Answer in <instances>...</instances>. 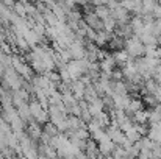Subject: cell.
<instances>
[{
	"label": "cell",
	"instance_id": "cell-1",
	"mask_svg": "<svg viewBox=\"0 0 161 159\" xmlns=\"http://www.w3.org/2000/svg\"><path fill=\"white\" fill-rule=\"evenodd\" d=\"M124 49L130 53L131 58H139L146 55V45L142 44V41L139 39L138 34H131L128 38H125V45Z\"/></svg>",
	"mask_w": 161,
	"mask_h": 159
},
{
	"label": "cell",
	"instance_id": "cell-2",
	"mask_svg": "<svg viewBox=\"0 0 161 159\" xmlns=\"http://www.w3.org/2000/svg\"><path fill=\"white\" fill-rule=\"evenodd\" d=\"M111 16L116 19L117 25L128 24V22H130V19H131V13H130L128 9H125L122 5H119V6L113 8V9H111Z\"/></svg>",
	"mask_w": 161,
	"mask_h": 159
},
{
	"label": "cell",
	"instance_id": "cell-3",
	"mask_svg": "<svg viewBox=\"0 0 161 159\" xmlns=\"http://www.w3.org/2000/svg\"><path fill=\"white\" fill-rule=\"evenodd\" d=\"M25 131H27V134H28L31 139H35V140L39 142V139H41V136H42V125L33 119V120L27 122Z\"/></svg>",
	"mask_w": 161,
	"mask_h": 159
},
{
	"label": "cell",
	"instance_id": "cell-4",
	"mask_svg": "<svg viewBox=\"0 0 161 159\" xmlns=\"http://www.w3.org/2000/svg\"><path fill=\"white\" fill-rule=\"evenodd\" d=\"M83 19H85V22L91 27V28H94V30H103V20L94 13V9L92 11H88V13H85L83 14Z\"/></svg>",
	"mask_w": 161,
	"mask_h": 159
},
{
	"label": "cell",
	"instance_id": "cell-5",
	"mask_svg": "<svg viewBox=\"0 0 161 159\" xmlns=\"http://www.w3.org/2000/svg\"><path fill=\"white\" fill-rule=\"evenodd\" d=\"M99 62H100V72L107 73V75H109V77H111L113 70L117 67V62H116L114 56H113V55H109V53H107V55H105V58H103V59H100Z\"/></svg>",
	"mask_w": 161,
	"mask_h": 159
},
{
	"label": "cell",
	"instance_id": "cell-6",
	"mask_svg": "<svg viewBox=\"0 0 161 159\" xmlns=\"http://www.w3.org/2000/svg\"><path fill=\"white\" fill-rule=\"evenodd\" d=\"M69 52H70L74 59H81V58L86 56V44L78 42V41H74L69 45Z\"/></svg>",
	"mask_w": 161,
	"mask_h": 159
},
{
	"label": "cell",
	"instance_id": "cell-7",
	"mask_svg": "<svg viewBox=\"0 0 161 159\" xmlns=\"http://www.w3.org/2000/svg\"><path fill=\"white\" fill-rule=\"evenodd\" d=\"M70 91L75 95L77 100H83L85 98V91H86V84L81 80H74L70 81Z\"/></svg>",
	"mask_w": 161,
	"mask_h": 159
},
{
	"label": "cell",
	"instance_id": "cell-8",
	"mask_svg": "<svg viewBox=\"0 0 161 159\" xmlns=\"http://www.w3.org/2000/svg\"><path fill=\"white\" fill-rule=\"evenodd\" d=\"M86 158H100V151H99V142L94 140L92 137H89L86 140V148H85Z\"/></svg>",
	"mask_w": 161,
	"mask_h": 159
},
{
	"label": "cell",
	"instance_id": "cell-9",
	"mask_svg": "<svg viewBox=\"0 0 161 159\" xmlns=\"http://www.w3.org/2000/svg\"><path fill=\"white\" fill-rule=\"evenodd\" d=\"M113 56H114V59H116V62H117L119 67H124L127 62H130L131 59H135V58L130 56V53L127 52L125 49H117V50H114Z\"/></svg>",
	"mask_w": 161,
	"mask_h": 159
},
{
	"label": "cell",
	"instance_id": "cell-10",
	"mask_svg": "<svg viewBox=\"0 0 161 159\" xmlns=\"http://www.w3.org/2000/svg\"><path fill=\"white\" fill-rule=\"evenodd\" d=\"M144 108H146L144 100H142V98H138V95H133V97H131V102H130V103H128V106L125 108V111L128 112V115H133L136 111L144 109Z\"/></svg>",
	"mask_w": 161,
	"mask_h": 159
},
{
	"label": "cell",
	"instance_id": "cell-11",
	"mask_svg": "<svg viewBox=\"0 0 161 159\" xmlns=\"http://www.w3.org/2000/svg\"><path fill=\"white\" fill-rule=\"evenodd\" d=\"M111 36H113V33H108V31H105V30H99V31H97V34H96L94 44H96V45H99V47H105V45H108V42H109Z\"/></svg>",
	"mask_w": 161,
	"mask_h": 159
},
{
	"label": "cell",
	"instance_id": "cell-12",
	"mask_svg": "<svg viewBox=\"0 0 161 159\" xmlns=\"http://www.w3.org/2000/svg\"><path fill=\"white\" fill-rule=\"evenodd\" d=\"M144 20L141 16H131L130 19V25H131V30H133V34H141L142 33V28H144Z\"/></svg>",
	"mask_w": 161,
	"mask_h": 159
},
{
	"label": "cell",
	"instance_id": "cell-13",
	"mask_svg": "<svg viewBox=\"0 0 161 159\" xmlns=\"http://www.w3.org/2000/svg\"><path fill=\"white\" fill-rule=\"evenodd\" d=\"M114 148H116V144L111 139L103 140V142H99V151H100L102 156H111V153H113Z\"/></svg>",
	"mask_w": 161,
	"mask_h": 159
},
{
	"label": "cell",
	"instance_id": "cell-14",
	"mask_svg": "<svg viewBox=\"0 0 161 159\" xmlns=\"http://www.w3.org/2000/svg\"><path fill=\"white\" fill-rule=\"evenodd\" d=\"M17 114H19V117H20L24 122L33 120V115H31V111H30V105H28V103H24V105L17 106Z\"/></svg>",
	"mask_w": 161,
	"mask_h": 159
},
{
	"label": "cell",
	"instance_id": "cell-15",
	"mask_svg": "<svg viewBox=\"0 0 161 159\" xmlns=\"http://www.w3.org/2000/svg\"><path fill=\"white\" fill-rule=\"evenodd\" d=\"M138 36L144 45H158V36H155L153 33H141Z\"/></svg>",
	"mask_w": 161,
	"mask_h": 159
},
{
	"label": "cell",
	"instance_id": "cell-16",
	"mask_svg": "<svg viewBox=\"0 0 161 159\" xmlns=\"http://www.w3.org/2000/svg\"><path fill=\"white\" fill-rule=\"evenodd\" d=\"M133 122H139V123H149V109H139L131 115Z\"/></svg>",
	"mask_w": 161,
	"mask_h": 159
},
{
	"label": "cell",
	"instance_id": "cell-17",
	"mask_svg": "<svg viewBox=\"0 0 161 159\" xmlns=\"http://www.w3.org/2000/svg\"><path fill=\"white\" fill-rule=\"evenodd\" d=\"M152 122H161V105L149 108V123Z\"/></svg>",
	"mask_w": 161,
	"mask_h": 159
},
{
	"label": "cell",
	"instance_id": "cell-18",
	"mask_svg": "<svg viewBox=\"0 0 161 159\" xmlns=\"http://www.w3.org/2000/svg\"><path fill=\"white\" fill-rule=\"evenodd\" d=\"M28 105H30V111H31V115H33V119H36L46 108L39 103V100L38 98H35V100H30L28 102Z\"/></svg>",
	"mask_w": 161,
	"mask_h": 159
},
{
	"label": "cell",
	"instance_id": "cell-19",
	"mask_svg": "<svg viewBox=\"0 0 161 159\" xmlns=\"http://www.w3.org/2000/svg\"><path fill=\"white\" fill-rule=\"evenodd\" d=\"M94 13L103 20L105 17H108L109 14H111V9H109V6L105 5V3H100V5H96L94 6Z\"/></svg>",
	"mask_w": 161,
	"mask_h": 159
},
{
	"label": "cell",
	"instance_id": "cell-20",
	"mask_svg": "<svg viewBox=\"0 0 161 159\" xmlns=\"http://www.w3.org/2000/svg\"><path fill=\"white\" fill-rule=\"evenodd\" d=\"M116 28H117V22H116V19L109 14L108 17L103 19V30L108 31V33H114V31H116Z\"/></svg>",
	"mask_w": 161,
	"mask_h": 159
},
{
	"label": "cell",
	"instance_id": "cell-21",
	"mask_svg": "<svg viewBox=\"0 0 161 159\" xmlns=\"http://www.w3.org/2000/svg\"><path fill=\"white\" fill-rule=\"evenodd\" d=\"M80 20H83L81 11L77 9V6H75V8H70V9L67 11V22H80Z\"/></svg>",
	"mask_w": 161,
	"mask_h": 159
},
{
	"label": "cell",
	"instance_id": "cell-22",
	"mask_svg": "<svg viewBox=\"0 0 161 159\" xmlns=\"http://www.w3.org/2000/svg\"><path fill=\"white\" fill-rule=\"evenodd\" d=\"M13 11L19 16V17H27V9H25V3L20 0H16L13 5Z\"/></svg>",
	"mask_w": 161,
	"mask_h": 159
},
{
	"label": "cell",
	"instance_id": "cell-23",
	"mask_svg": "<svg viewBox=\"0 0 161 159\" xmlns=\"http://www.w3.org/2000/svg\"><path fill=\"white\" fill-rule=\"evenodd\" d=\"M157 3H158L157 0H142V13H152L153 14Z\"/></svg>",
	"mask_w": 161,
	"mask_h": 159
},
{
	"label": "cell",
	"instance_id": "cell-24",
	"mask_svg": "<svg viewBox=\"0 0 161 159\" xmlns=\"http://www.w3.org/2000/svg\"><path fill=\"white\" fill-rule=\"evenodd\" d=\"M133 128L141 134V136H147L149 134V123H139V122H135V125H133Z\"/></svg>",
	"mask_w": 161,
	"mask_h": 159
},
{
	"label": "cell",
	"instance_id": "cell-25",
	"mask_svg": "<svg viewBox=\"0 0 161 159\" xmlns=\"http://www.w3.org/2000/svg\"><path fill=\"white\" fill-rule=\"evenodd\" d=\"M142 100H144V103L149 106V108L158 105V100H157L155 94H146V95H142Z\"/></svg>",
	"mask_w": 161,
	"mask_h": 159
},
{
	"label": "cell",
	"instance_id": "cell-26",
	"mask_svg": "<svg viewBox=\"0 0 161 159\" xmlns=\"http://www.w3.org/2000/svg\"><path fill=\"white\" fill-rule=\"evenodd\" d=\"M125 136H127V139H128V140H131V142H138V140L142 137V136H141V134H139V133L135 130V128L128 130V131L125 133Z\"/></svg>",
	"mask_w": 161,
	"mask_h": 159
},
{
	"label": "cell",
	"instance_id": "cell-27",
	"mask_svg": "<svg viewBox=\"0 0 161 159\" xmlns=\"http://www.w3.org/2000/svg\"><path fill=\"white\" fill-rule=\"evenodd\" d=\"M152 77L158 81V83H161V64L160 66H157L155 69H153V72H152Z\"/></svg>",
	"mask_w": 161,
	"mask_h": 159
},
{
	"label": "cell",
	"instance_id": "cell-28",
	"mask_svg": "<svg viewBox=\"0 0 161 159\" xmlns=\"http://www.w3.org/2000/svg\"><path fill=\"white\" fill-rule=\"evenodd\" d=\"M153 16H155V19L161 17V5L160 3H157V6H155V9H153Z\"/></svg>",
	"mask_w": 161,
	"mask_h": 159
},
{
	"label": "cell",
	"instance_id": "cell-29",
	"mask_svg": "<svg viewBox=\"0 0 161 159\" xmlns=\"http://www.w3.org/2000/svg\"><path fill=\"white\" fill-rule=\"evenodd\" d=\"M158 45H160V47H161V34H160V36H158Z\"/></svg>",
	"mask_w": 161,
	"mask_h": 159
},
{
	"label": "cell",
	"instance_id": "cell-30",
	"mask_svg": "<svg viewBox=\"0 0 161 159\" xmlns=\"http://www.w3.org/2000/svg\"><path fill=\"white\" fill-rule=\"evenodd\" d=\"M30 2H36V0H30Z\"/></svg>",
	"mask_w": 161,
	"mask_h": 159
}]
</instances>
